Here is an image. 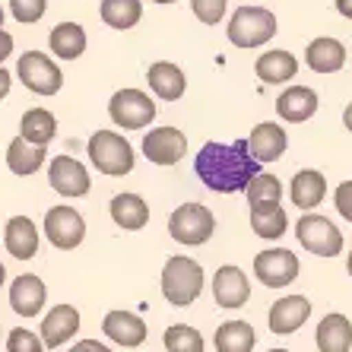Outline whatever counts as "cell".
Wrapping results in <instances>:
<instances>
[{
	"mask_svg": "<svg viewBox=\"0 0 352 352\" xmlns=\"http://www.w3.org/2000/svg\"><path fill=\"white\" fill-rule=\"evenodd\" d=\"M270 352H289V349H270Z\"/></svg>",
	"mask_w": 352,
	"mask_h": 352,
	"instance_id": "obj_48",
	"label": "cell"
},
{
	"mask_svg": "<svg viewBox=\"0 0 352 352\" xmlns=\"http://www.w3.org/2000/svg\"><path fill=\"white\" fill-rule=\"evenodd\" d=\"M48 146H35V143H29L25 137H13L7 146V168L13 175H19V178H29V175H35L45 165V159H48V153H45Z\"/></svg>",
	"mask_w": 352,
	"mask_h": 352,
	"instance_id": "obj_25",
	"label": "cell"
},
{
	"mask_svg": "<svg viewBox=\"0 0 352 352\" xmlns=\"http://www.w3.org/2000/svg\"><path fill=\"white\" fill-rule=\"evenodd\" d=\"M254 74L261 76V82H267V86H283V82H289L298 74V58H295L292 51H283V48L263 51L254 64Z\"/></svg>",
	"mask_w": 352,
	"mask_h": 352,
	"instance_id": "obj_24",
	"label": "cell"
},
{
	"mask_svg": "<svg viewBox=\"0 0 352 352\" xmlns=\"http://www.w3.org/2000/svg\"><path fill=\"white\" fill-rule=\"evenodd\" d=\"M67 352H115V349H108L98 340H80V343H74V349H67Z\"/></svg>",
	"mask_w": 352,
	"mask_h": 352,
	"instance_id": "obj_39",
	"label": "cell"
},
{
	"mask_svg": "<svg viewBox=\"0 0 352 352\" xmlns=\"http://www.w3.org/2000/svg\"><path fill=\"white\" fill-rule=\"evenodd\" d=\"M318 349L320 352H349L352 349V320L333 311L318 324Z\"/></svg>",
	"mask_w": 352,
	"mask_h": 352,
	"instance_id": "obj_26",
	"label": "cell"
},
{
	"mask_svg": "<svg viewBox=\"0 0 352 352\" xmlns=\"http://www.w3.org/2000/svg\"><path fill=\"white\" fill-rule=\"evenodd\" d=\"M3 245H7V254L16 257V261H32L38 254V229L29 216H13L3 229Z\"/></svg>",
	"mask_w": 352,
	"mask_h": 352,
	"instance_id": "obj_22",
	"label": "cell"
},
{
	"mask_svg": "<svg viewBox=\"0 0 352 352\" xmlns=\"http://www.w3.org/2000/svg\"><path fill=\"white\" fill-rule=\"evenodd\" d=\"M0 25H3V7H0Z\"/></svg>",
	"mask_w": 352,
	"mask_h": 352,
	"instance_id": "obj_47",
	"label": "cell"
},
{
	"mask_svg": "<svg viewBox=\"0 0 352 352\" xmlns=\"http://www.w3.org/2000/svg\"><path fill=\"white\" fill-rule=\"evenodd\" d=\"M10 54H13V35H10L7 29L0 25V64H3Z\"/></svg>",
	"mask_w": 352,
	"mask_h": 352,
	"instance_id": "obj_40",
	"label": "cell"
},
{
	"mask_svg": "<svg viewBox=\"0 0 352 352\" xmlns=\"http://www.w3.org/2000/svg\"><path fill=\"white\" fill-rule=\"evenodd\" d=\"M98 16H102L105 25L118 29V32H127L143 16V3L140 0H102L98 3Z\"/></svg>",
	"mask_w": 352,
	"mask_h": 352,
	"instance_id": "obj_31",
	"label": "cell"
},
{
	"mask_svg": "<svg viewBox=\"0 0 352 352\" xmlns=\"http://www.w3.org/2000/svg\"><path fill=\"white\" fill-rule=\"evenodd\" d=\"M48 48L60 60H76L86 51V29L80 23H58L48 35Z\"/></svg>",
	"mask_w": 352,
	"mask_h": 352,
	"instance_id": "obj_28",
	"label": "cell"
},
{
	"mask_svg": "<svg viewBox=\"0 0 352 352\" xmlns=\"http://www.w3.org/2000/svg\"><path fill=\"white\" fill-rule=\"evenodd\" d=\"M10 13L23 25L41 23V16L48 13V0H10Z\"/></svg>",
	"mask_w": 352,
	"mask_h": 352,
	"instance_id": "obj_35",
	"label": "cell"
},
{
	"mask_svg": "<svg viewBox=\"0 0 352 352\" xmlns=\"http://www.w3.org/2000/svg\"><path fill=\"white\" fill-rule=\"evenodd\" d=\"M111 219L124 232H140L149 222V204L140 194H118L111 200Z\"/></svg>",
	"mask_w": 352,
	"mask_h": 352,
	"instance_id": "obj_27",
	"label": "cell"
},
{
	"mask_svg": "<svg viewBox=\"0 0 352 352\" xmlns=\"http://www.w3.org/2000/svg\"><path fill=\"white\" fill-rule=\"evenodd\" d=\"M295 238H298V245L305 251H311L318 257H336L343 251V232L336 229L327 216H318V213H308L298 219Z\"/></svg>",
	"mask_w": 352,
	"mask_h": 352,
	"instance_id": "obj_8",
	"label": "cell"
},
{
	"mask_svg": "<svg viewBox=\"0 0 352 352\" xmlns=\"http://www.w3.org/2000/svg\"><path fill=\"white\" fill-rule=\"evenodd\" d=\"M213 298L219 308H241V305H248V298H251V279L245 276L241 267L226 263L213 276Z\"/></svg>",
	"mask_w": 352,
	"mask_h": 352,
	"instance_id": "obj_13",
	"label": "cell"
},
{
	"mask_svg": "<svg viewBox=\"0 0 352 352\" xmlns=\"http://www.w3.org/2000/svg\"><path fill=\"white\" fill-rule=\"evenodd\" d=\"M10 86H13V74L0 67V102H3V98L10 96Z\"/></svg>",
	"mask_w": 352,
	"mask_h": 352,
	"instance_id": "obj_41",
	"label": "cell"
},
{
	"mask_svg": "<svg viewBox=\"0 0 352 352\" xmlns=\"http://www.w3.org/2000/svg\"><path fill=\"white\" fill-rule=\"evenodd\" d=\"M45 235L58 251H74L86 238V219L76 213L74 206L58 204L45 213Z\"/></svg>",
	"mask_w": 352,
	"mask_h": 352,
	"instance_id": "obj_9",
	"label": "cell"
},
{
	"mask_svg": "<svg viewBox=\"0 0 352 352\" xmlns=\"http://www.w3.org/2000/svg\"><path fill=\"white\" fill-rule=\"evenodd\" d=\"M226 7H229V0H190L194 16L204 25H219L226 19Z\"/></svg>",
	"mask_w": 352,
	"mask_h": 352,
	"instance_id": "obj_36",
	"label": "cell"
},
{
	"mask_svg": "<svg viewBox=\"0 0 352 352\" xmlns=\"http://www.w3.org/2000/svg\"><path fill=\"white\" fill-rule=\"evenodd\" d=\"M3 283H7V267L0 263V289H3Z\"/></svg>",
	"mask_w": 352,
	"mask_h": 352,
	"instance_id": "obj_44",
	"label": "cell"
},
{
	"mask_svg": "<svg viewBox=\"0 0 352 352\" xmlns=\"http://www.w3.org/2000/svg\"><path fill=\"white\" fill-rule=\"evenodd\" d=\"M162 295L175 308H188L204 295V267L194 257H168L162 267Z\"/></svg>",
	"mask_w": 352,
	"mask_h": 352,
	"instance_id": "obj_3",
	"label": "cell"
},
{
	"mask_svg": "<svg viewBox=\"0 0 352 352\" xmlns=\"http://www.w3.org/2000/svg\"><path fill=\"white\" fill-rule=\"evenodd\" d=\"M194 172L216 194H238V190H248V184L261 175V162L251 156L248 140H235L229 146L210 140L197 153Z\"/></svg>",
	"mask_w": 352,
	"mask_h": 352,
	"instance_id": "obj_1",
	"label": "cell"
},
{
	"mask_svg": "<svg viewBox=\"0 0 352 352\" xmlns=\"http://www.w3.org/2000/svg\"><path fill=\"white\" fill-rule=\"evenodd\" d=\"M257 343V333L248 320H226L213 336L216 352H251Z\"/></svg>",
	"mask_w": 352,
	"mask_h": 352,
	"instance_id": "obj_30",
	"label": "cell"
},
{
	"mask_svg": "<svg viewBox=\"0 0 352 352\" xmlns=\"http://www.w3.org/2000/svg\"><path fill=\"white\" fill-rule=\"evenodd\" d=\"M45 349V343H41V336L32 333V330H13V333L7 336V352H41Z\"/></svg>",
	"mask_w": 352,
	"mask_h": 352,
	"instance_id": "obj_37",
	"label": "cell"
},
{
	"mask_svg": "<svg viewBox=\"0 0 352 352\" xmlns=\"http://www.w3.org/2000/svg\"><path fill=\"white\" fill-rule=\"evenodd\" d=\"M289 146V137H286V127H279L276 121H263L257 124L251 137H248V149H251V156L257 162H276L283 159Z\"/></svg>",
	"mask_w": 352,
	"mask_h": 352,
	"instance_id": "obj_18",
	"label": "cell"
},
{
	"mask_svg": "<svg viewBox=\"0 0 352 352\" xmlns=\"http://www.w3.org/2000/svg\"><path fill=\"white\" fill-rule=\"evenodd\" d=\"M165 352H204V336L200 330H194L190 324H172L162 336Z\"/></svg>",
	"mask_w": 352,
	"mask_h": 352,
	"instance_id": "obj_34",
	"label": "cell"
},
{
	"mask_svg": "<svg viewBox=\"0 0 352 352\" xmlns=\"http://www.w3.org/2000/svg\"><path fill=\"white\" fill-rule=\"evenodd\" d=\"M153 3H162L165 7V3H178V0H153Z\"/></svg>",
	"mask_w": 352,
	"mask_h": 352,
	"instance_id": "obj_46",
	"label": "cell"
},
{
	"mask_svg": "<svg viewBox=\"0 0 352 352\" xmlns=\"http://www.w3.org/2000/svg\"><path fill=\"white\" fill-rule=\"evenodd\" d=\"M102 333L124 349H137L146 343V320L133 311H108L102 318Z\"/></svg>",
	"mask_w": 352,
	"mask_h": 352,
	"instance_id": "obj_14",
	"label": "cell"
},
{
	"mask_svg": "<svg viewBox=\"0 0 352 352\" xmlns=\"http://www.w3.org/2000/svg\"><path fill=\"white\" fill-rule=\"evenodd\" d=\"M251 229L257 238H267V241H276V238L286 235L289 229V216L283 206H273V210H251Z\"/></svg>",
	"mask_w": 352,
	"mask_h": 352,
	"instance_id": "obj_33",
	"label": "cell"
},
{
	"mask_svg": "<svg viewBox=\"0 0 352 352\" xmlns=\"http://www.w3.org/2000/svg\"><path fill=\"white\" fill-rule=\"evenodd\" d=\"M48 184L60 197H86L92 190L89 168L74 156H54L48 165Z\"/></svg>",
	"mask_w": 352,
	"mask_h": 352,
	"instance_id": "obj_11",
	"label": "cell"
},
{
	"mask_svg": "<svg viewBox=\"0 0 352 352\" xmlns=\"http://www.w3.org/2000/svg\"><path fill=\"white\" fill-rule=\"evenodd\" d=\"M343 127H346V131L352 133V102H349V105L343 108Z\"/></svg>",
	"mask_w": 352,
	"mask_h": 352,
	"instance_id": "obj_43",
	"label": "cell"
},
{
	"mask_svg": "<svg viewBox=\"0 0 352 352\" xmlns=\"http://www.w3.org/2000/svg\"><path fill=\"white\" fill-rule=\"evenodd\" d=\"M245 194H248V206H251V210H273V206H279V200H283V184H279V178L261 172L248 184Z\"/></svg>",
	"mask_w": 352,
	"mask_h": 352,
	"instance_id": "obj_32",
	"label": "cell"
},
{
	"mask_svg": "<svg viewBox=\"0 0 352 352\" xmlns=\"http://www.w3.org/2000/svg\"><path fill=\"white\" fill-rule=\"evenodd\" d=\"M333 3H336V13L352 23V0H333Z\"/></svg>",
	"mask_w": 352,
	"mask_h": 352,
	"instance_id": "obj_42",
	"label": "cell"
},
{
	"mask_svg": "<svg viewBox=\"0 0 352 352\" xmlns=\"http://www.w3.org/2000/svg\"><path fill=\"white\" fill-rule=\"evenodd\" d=\"M86 153H89V162L96 165L102 175H108V178H124V175H131L133 165H137L133 146L118 131H96L89 137Z\"/></svg>",
	"mask_w": 352,
	"mask_h": 352,
	"instance_id": "obj_4",
	"label": "cell"
},
{
	"mask_svg": "<svg viewBox=\"0 0 352 352\" xmlns=\"http://www.w3.org/2000/svg\"><path fill=\"white\" fill-rule=\"evenodd\" d=\"M289 197L298 210H314L327 197V178L318 168H302V172H295L292 184H289Z\"/></svg>",
	"mask_w": 352,
	"mask_h": 352,
	"instance_id": "obj_23",
	"label": "cell"
},
{
	"mask_svg": "<svg viewBox=\"0 0 352 352\" xmlns=\"http://www.w3.org/2000/svg\"><path fill=\"white\" fill-rule=\"evenodd\" d=\"M229 41L235 48H263L267 41L276 38L279 32V23H276V13L267 7H257V3H245L238 7L229 19Z\"/></svg>",
	"mask_w": 352,
	"mask_h": 352,
	"instance_id": "obj_2",
	"label": "cell"
},
{
	"mask_svg": "<svg viewBox=\"0 0 352 352\" xmlns=\"http://www.w3.org/2000/svg\"><path fill=\"white\" fill-rule=\"evenodd\" d=\"M305 64L314 74H340L346 67V45L333 35H320L305 48Z\"/></svg>",
	"mask_w": 352,
	"mask_h": 352,
	"instance_id": "obj_17",
	"label": "cell"
},
{
	"mask_svg": "<svg viewBox=\"0 0 352 352\" xmlns=\"http://www.w3.org/2000/svg\"><path fill=\"white\" fill-rule=\"evenodd\" d=\"M108 118L115 121V127H124V131H143L156 118V102L149 98V92L127 86V89H118L111 96Z\"/></svg>",
	"mask_w": 352,
	"mask_h": 352,
	"instance_id": "obj_6",
	"label": "cell"
},
{
	"mask_svg": "<svg viewBox=\"0 0 352 352\" xmlns=\"http://www.w3.org/2000/svg\"><path fill=\"white\" fill-rule=\"evenodd\" d=\"M45 302H48L45 279H38L35 273H23V276L13 279V286H10V308H13L19 318H35V314H41Z\"/></svg>",
	"mask_w": 352,
	"mask_h": 352,
	"instance_id": "obj_16",
	"label": "cell"
},
{
	"mask_svg": "<svg viewBox=\"0 0 352 352\" xmlns=\"http://www.w3.org/2000/svg\"><path fill=\"white\" fill-rule=\"evenodd\" d=\"M216 232V216L206 210L204 204H181L172 216H168V235L178 245H206Z\"/></svg>",
	"mask_w": 352,
	"mask_h": 352,
	"instance_id": "obj_5",
	"label": "cell"
},
{
	"mask_svg": "<svg viewBox=\"0 0 352 352\" xmlns=\"http://www.w3.org/2000/svg\"><path fill=\"white\" fill-rule=\"evenodd\" d=\"M302 273V263L286 248H267L254 257V276L270 289H286Z\"/></svg>",
	"mask_w": 352,
	"mask_h": 352,
	"instance_id": "obj_10",
	"label": "cell"
},
{
	"mask_svg": "<svg viewBox=\"0 0 352 352\" xmlns=\"http://www.w3.org/2000/svg\"><path fill=\"white\" fill-rule=\"evenodd\" d=\"M318 92L311 86H289L283 96L276 98V115L289 124H302L311 121L318 115Z\"/></svg>",
	"mask_w": 352,
	"mask_h": 352,
	"instance_id": "obj_20",
	"label": "cell"
},
{
	"mask_svg": "<svg viewBox=\"0 0 352 352\" xmlns=\"http://www.w3.org/2000/svg\"><path fill=\"white\" fill-rule=\"evenodd\" d=\"M16 76L35 96H58L64 89V74L45 51H23V58L16 60Z\"/></svg>",
	"mask_w": 352,
	"mask_h": 352,
	"instance_id": "obj_7",
	"label": "cell"
},
{
	"mask_svg": "<svg viewBox=\"0 0 352 352\" xmlns=\"http://www.w3.org/2000/svg\"><path fill=\"white\" fill-rule=\"evenodd\" d=\"M333 204H336V210H340V216H343L346 222H352V181H343V184L333 190Z\"/></svg>",
	"mask_w": 352,
	"mask_h": 352,
	"instance_id": "obj_38",
	"label": "cell"
},
{
	"mask_svg": "<svg viewBox=\"0 0 352 352\" xmlns=\"http://www.w3.org/2000/svg\"><path fill=\"white\" fill-rule=\"evenodd\" d=\"M140 149L153 165H178L188 156V137L178 127H153Z\"/></svg>",
	"mask_w": 352,
	"mask_h": 352,
	"instance_id": "obj_12",
	"label": "cell"
},
{
	"mask_svg": "<svg viewBox=\"0 0 352 352\" xmlns=\"http://www.w3.org/2000/svg\"><path fill=\"white\" fill-rule=\"evenodd\" d=\"M41 343L48 346V349H60L64 343H70L80 330V311H76L74 305H54L45 318H41Z\"/></svg>",
	"mask_w": 352,
	"mask_h": 352,
	"instance_id": "obj_15",
	"label": "cell"
},
{
	"mask_svg": "<svg viewBox=\"0 0 352 352\" xmlns=\"http://www.w3.org/2000/svg\"><path fill=\"white\" fill-rule=\"evenodd\" d=\"M19 137H25L35 146H48L51 140L58 137V118L51 115L48 108H29L19 118Z\"/></svg>",
	"mask_w": 352,
	"mask_h": 352,
	"instance_id": "obj_29",
	"label": "cell"
},
{
	"mask_svg": "<svg viewBox=\"0 0 352 352\" xmlns=\"http://www.w3.org/2000/svg\"><path fill=\"white\" fill-rule=\"evenodd\" d=\"M146 82L162 102H178V98L184 96V89H188V76H184V70H181L178 64H172V60L149 64Z\"/></svg>",
	"mask_w": 352,
	"mask_h": 352,
	"instance_id": "obj_21",
	"label": "cell"
},
{
	"mask_svg": "<svg viewBox=\"0 0 352 352\" xmlns=\"http://www.w3.org/2000/svg\"><path fill=\"white\" fill-rule=\"evenodd\" d=\"M346 270H349V276H352V251H349V257H346Z\"/></svg>",
	"mask_w": 352,
	"mask_h": 352,
	"instance_id": "obj_45",
	"label": "cell"
},
{
	"mask_svg": "<svg viewBox=\"0 0 352 352\" xmlns=\"http://www.w3.org/2000/svg\"><path fill=\"white\" fill-rule=\"evenodd\" d=\"M308 318H311V302H308L305 295H286V298H279L270 308V314H267L270 330L279 336L295 333Z\"/></svg>",
	"mask_w": 352,
	"mask_h": 352,
	"instance_id": "obj_19",
	"label": "cell"
}]
</instances>
